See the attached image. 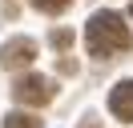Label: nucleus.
I'll use <instances>...</instances> for the list:
<instances>
[{"instance_id":"1a4fd4ad","label":"nucleus","mask_w":133,"mask_h":128,"mask_svg":"<svg viewBox=\"0 0 133 128\" xmlns=\"http://www.w3.org/2000/svg\"><path fill=\"white\" fill-rule=\"evenodd\" d=\"M129 16H133V8H129Z\"/></svg>"},{"instance_id":"f03ea898","label":"nucleus","mask_w":133,"mask_h":128,"mask_svg":"<svg viewBox=\"0 0 133 128\" xmlns=\"http://www.w3.org/2000/svg\"><path fill=\"white\" fill-rule=\"evenodd\" d=\"M12 96H16V104H24V108H41V104H49L52 96H57V88H52L49 76H20L16 84H12Z\"/></svg>"},{"instance_id":"7ed1b4c3","label":"nucleus","mask_w":133,"mask_h":128,"mask_svg":"<svg viewBox=\"0 0 133 128\" xmlns=\"http://www.w3.org/2000/svg\"><path fill=\"white\" fill-rule=\"evenodd\" d=\"M32 60H36V40H28V36H16V40H8V44L0 48V64H4L8 72L28 68Z\"/></svg>"},{"instance_id":"f257e3e1","label":"nucleus","mask_w":133,"mask_h":128,"mask_svg":"<svg viewBox=\"0 0 133 128\" xmlns=\"http://www.w3.org/2000/svg\"><path fill=\"white\" fill-rule=\"evenodd\" d=\"M85 44H89V52L97 60H109V56L125 52L133 44V36H129V24L117 12H97L89 20V28H85Z\"/></svg>"},{"instance_id":"20e7f679","label":"nucleus","mask_w":133,"mask_h":128,"mask_svg":"<svg viewBox=\"0 0 133 128\" xmlns=\"http://www.w3.org/2000/svg\"><path fill=\"white\" fill-rule=\"evenodd\" d=\"M109 112H113L117 120H125V124H133V80L113 84V92H109Z\"/></svg>"},{"instance_id":"0eeeda50","label":"nucleus","mask_w":133,"mask_h":128,"mask_svg":"<svg viewBox=\"0 0 133 128\" xmlns=\"http://www.w3.org/2000/svg\"><path fill=\"white\" fill-rule=\"evenodd\" d=\"M69 40H73V36H69L65 28H61V32H52V44H57V48H69Z\"/></svg>"},{"instance_id":"39448f33","label":"nucleus","mask_w":133,"mask_h":128,"mask_svg":"<svg viewBox=\"0 0 133 128\" xmlns=\"http://www.w3.org/2000/svg\"><path fill=\"white\" fill-rule=\"evenodd\" d=\"M4 128H41V116H32V112H8Z\"/></svg>"},{"instance_id":"6e6552de","label":"nucleus","mask_w":133,"mask_h":128,"mask_svg":"<svg viewBox=\"0 0 133 128\" xmlns=\"http://www.w3.org/2000/svg\"><path fill=\"white\" fill-rule=\"evenodd\" d=\"M89 128H97V124H89Z\"/></svg>"},{"instance_id":"423d86ee","label":"nucleus","mask_w":133,"mask_h":128,"mask_svg":"<svg viewBox=\"0 0 133 128\" xmlns=\"http://www.w3.org/2000/svg\"><path fill=\"white\" fill-rule=\"evenodd\" d=\"M36 8H41V12H49V16H57V12H65L69 4H73V0H32Z\"/></svg>"}]
</instances>
